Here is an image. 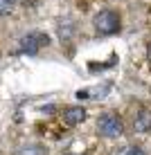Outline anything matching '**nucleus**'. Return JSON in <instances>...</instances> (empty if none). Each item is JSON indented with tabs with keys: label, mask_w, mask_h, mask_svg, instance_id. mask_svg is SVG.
<instances>
[{
	"label": "nucleus",
	"mask_w": 151,
	"mask_h": 155,
	"mask_svg": "<svg viewBox=\"0 0 151 155\" xmlns=\"http://www.w3.org/2000/svg\"><path fill=\"white\" fill-rule=\"evenodd\" d=\"M93 25H95V29L99 31V34H104V36L115 34V31H120V16L115 12H111V9H104V12H99L93 18Z\"/></svg>",
	"instance_id": "f257e3e1"
},
{
	"label": "nucleus",
	"mask_w": 151,
	"mask_h": 155,
	"mask_svg": "<svg viewBox=\"0 0 151 155\" xmlns=\"http://www.w3.org/2000/svg\"><path fill=\"white\" fill-rule=\"evenodd\" d=\"M97 130L104 137H120L124 133V124L115 113H104L97 119Z\"/></svg>",
	"instance_id": "f03ea898"
},
{
	"label": "nucleus",
	"mask_w": 151,
	"mask_h": 155,
	"mask_svg": "<svg viewBox=\"0 0 151 155\" xmlns=\"http://www.w3.org/2000/svg\"><path fill=\"white\" fill-rule=\"evenodd\" d=\"M18 43H20L18 45L20 54H36L43 45H47V34H43V31H29Z\"/></svg>",
	"instance_id": "7ed1b4c3"
},
{
	"label": "nucleus",
	"mask_w": 151,
	"mask_h": 155,
	"mask_svg": "<svg viewBox=\"0 0 151 155\" xmlns=\"http://www.w3.org/2000/svg\"><path fill=\"white\" fill-rule=\"evenodd\" d=\"M86 119V110L81 106H70V108L63 110V124L66 126H77Z\"/></svg>",
	"instance_id": "20e7f679"
},
{
	"label": "nucleus",
	"mask_w": 151,
	"mask_h": 155,
	"mask_svg": "<svg viewBox=\"0 0 151 155\" xmlns=\"http://www.w3.org/2000/svg\"><path fill=\"white\" fill-rule=\"evenodd\" d=\"M133 128H136L138 133L151 130V110H140L136 115V119H133Z\"/></svg>",
	"instance_id": "39448f33"
},
{
	"label": "nucleus",
	"mask_w": 151,
	"mask_h": 155,
	"mask_svg": "<svg viewBox=\"0 0 151 155\" xmlns=\"http://www.w3.org/2000/svg\"><path fill=\"white\" fill-rule=\"evenodd\" d=\"M14 155H47V148L41 144H23Z\"/></svg>",
	"instance_id": "423d86ee"
},
{
	"label": "nucleus",
	"mask_w": 151,
	"mask_h": 155,
	"mask_svg": "<svg viewBox=\"0 0 151 155\" xmlns=\"http://www.w3.org/2000/svg\"><path fill=\"white\" fill-rule=\"evenodd\" d=\"M14 9V0H0V16H7Z\"/></svg>",
	"instance_id": "0eeeda50"
},
{
	"label": "nucleus",
	"mask_w": 151,
	"mask_h": 155,
	"mask_svg": "<svg viewBox=\"0 0 151 155\" xmlns=\"http://www.w3.org/2000/svg\"><path fill=\"white\" fill-rule=\"evenodd\" d=\"M124 155H147V153H144L140 146H131V148H126V153H124Z\"/></svg>",
	"instance_id": "6e6552de"
},
{
	"label": "nucleus",
	"mask_w": 151,
	"mask_h": 155,
	"mask_svg": "<svg viewBox=\"0 0 151 155\" xmlns=\"http://www.w3.org/2000/svg\"><path fill=\"white\" fill-rule=\"evenodd\" d=\"M147 56H149V61H151V43H149V47H147Z\"/></svg>",
	"instance_id": "1a4fd4ad"
}]
</instances>
